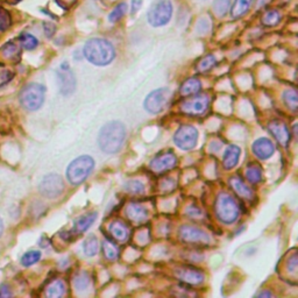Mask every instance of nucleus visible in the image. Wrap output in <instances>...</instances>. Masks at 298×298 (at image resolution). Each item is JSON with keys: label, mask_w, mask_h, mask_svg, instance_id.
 <instances>
[{"label": "nucleus", "mask_w": 298, "mask_h": 298, "mask_svg": "<svg viewBox=\"0 0 298 298\" xmlns=\"http://www.w3.org/2000/svg\"><path fill=\"white\" fill-rule=\"evenodd\" d=\"M108 232L112 235V238L118 242H125L129 237V228L126 224L119 220L111 223L108 226Z\"/></svg>", "instance_id": "19"}, {"label": "nucleus", "mask_w": 298, "mask_h": 298, "mask_svg": "<svg viewBox=\"0 0 298 298\" xmlns=\"http://www.w3.org/2000/svg\"><path fill=\"white\" fill-rule=\"evenodd\" d=\"M19 40H20L21 45L26 50H33L39 46V40L30 33H23L19 37Z\"/></svg>", "instance_id": "29"}, {"label": "nucleus", "mask_w": 298, "mask_h": 298, "mask_svg": "<svg viewBox=\"0 0 298 298\" xmlns=\"http://www.w3.org/2000/svg\"><path fill=\"white\" fill-rule=\"evenodd\" d=\"M46 97V88L41 84L30 83L21 90L20 104L28 111H36L42 106Z\"/></svg>", "instance_id": "5"}, {"label": "nucleus", "mask_w": 298, "mask_h": 298, "mask_svg": "<svg viewBox=\"0 0 298 298\" xmlns=\"http://www.w3.org/2000/svg\"><path fill=\"white\" fill-rule=\"evenodd\" d=\"M101 250L104 253V256L108 261H114L119 256V249H118L117 245L111 240H104L101 244Z\"/></svg>", "instance_id": "25"}, {"label": "nucleus", "mask_w": 298, "mask_h": 298, "mask_svg": "<svg viewBox=\"0 0 298 298\" xmlns=\"http://www.w3.org/2000/svg\"><path fill=\"white\" fill-rule=\"evenodd\" d=\"M283 101L287 105L289 110H291L296 113L298 107V100H297V93L295 90H287L283 93Z\"/></svg>", "instance_id": "28"}, {"label": "nucleus", "mask_w": 298, "mask_h": 298, "mask_svg": "<svg viewBox=\"0 0 298 298\" xmlns=\"http://www.w3.org/2000/svg\"><path fill=\"white\" fill-rule=\"evenodd\" d=\"M288 268L291 273H295L297 270V255H296V254H294L293 257H291V259H289Z\"/></svg>", "instance_id": "39"}, {"label": "nucleus", "mask_w": 298, "mask_h": 298, "mask_svg": "<svg viewBox=\"0 0 298 298\" xmlns=\"http://www.w3.org/2000/svg\"><path fill=\"white\" fill-rule=\"evenodd\" d=\"M216 62H217V60L213 55L205 56L204 58H201V61L199 62V63H198L197 70L199 71V73H206V71L212 69V68L214 67V64H216Z\"/></svg>", "instance_id": "34"}, {"label": "nucleus", "mask_w": 298, "mask_h": 298, "mask_svg": "<svg viewBox=\"0 0 298 298\" xmlns=\"http://www.w3.org/2000/svg\"><path fill=\"white\" fill-rule=\"evenodd\" d=\"M1 51H4V55L6 57H12V56H15V54H18L17 47L13 43H7V45L4 46V48L1 49Z\"/></svg>", "instance_id": "38"}, {"label": "nucleus", "mask_w": 298, "mask_h": 298, "mask_svg": "<svg viewBox=\"0 0 298 298\" xmlns=\"http://www.w3.org/2000/svg\"><path fill=\"white\" fill-rule=\"evenodd\" d=\"M186 212L189 213V216H190V217H200L201 216V211L199 209H198V207H196V206L188 207Z\"/></svg>", "instance_id": "41"}, {"label": "nucleus", "mask_w": 298, "mask_h": 298, "mask_svg": "<svg viewBox=\"0 0 298 298\" xmlns=\"http://www.w3.org/2000/svg\"><path fill=\"white\" fill-rule=\"evenodd\" d=\"M279 19H281V15H279L277 11H268L265 15H263L262 24L265 25V26L272 27L279 23Z\"/></svg>", "instance_id": "35"}, {"label": "nucleus", "mask_w": 298, "mask_h": 298, "mask_svg": "<svg viewBox=\"0 0 298 298\" xmlns=\"http://www.w3.org/2000/svg\"><path fill=\"white\" fill-rule=\"evenodd\" d=\"M269 133L274 138L277 140L278 144L282 146H288L291 139V133L290 129L288 128V126L285 125L283 121L281 120H273L272 123L268 125Z\"/></svg>", "instance_id": "15"}, {"label": "nucleus", "mask_w": 298, "mask_h": 298, "mask_svg": "<svg viewBox=\"0 0 298 298\" xmlns=\"http://www.w3.org/2000/svg\"><path fill=\"white\" fill-rule=\"evenodd\" d=\"M246 178L250 184H256L262 179V170L259 166L248 167L246 170Z\"/></svg>", "instance_id": "31"}, {"label": "nucleus", "mask_w": 298, "mask_h": 298, "mask_svg": "<svg viewBox=\"0 0 298 298\" xmlns=\"http://www.w3.org/2000/svg\"><path fill=\"white\" fill-rule=\"evenodd\" d=\"M40 259H41V251L29 250L21 257V265L25 267H30L39 262Z\"/></svg>", "instance_id": "33"}, {"label": "nucleus", "mask_w": 298, "mask_h": 298, "mask_svg": "<svg viewBox=\"0 0 298 298\" xmlns=\"http://www.w3.org/2000/svg\"><path fill=\"white\" fill-rule=\"evenodd\" d=\"M97 217H98L97 212H91L85 214V216L79 217V218L74 224V232H76L77 234L86 232L90 227H91L92 224L97 220Z\"/></svg>", "instance_id": "20"}, {"label": "nucleus", "mask_w": 298, "mask_h": 298, "mask_svg": "<svg viewBox=\"0 0 298 298\" xmlns=\"http://www.w3.org/2000/svg\"><path fill=\"white\" fill-rule=\"evenodd\" d=\"M126 127L121 121L114 120L105 124L99 130V148L106 154L119 153L125 144Z\"/></svg>", "instance_id": "1"}, {"label": "nucleus", "mask_w": 298, "mask_h": 298, "mask_svg": "<svg viewBox=\"0 0 298 298\" xmlns=\"http://www.w3.org/2000/svg\"><path fill=\"white\" fill-rule=\"evenodd\" d=\"M9 25H11L9 15L4 11H0V32H5V30H7Z\"/></svg>", "instance_id": "37"}, {"label": "nucleus", "mask_w": 298, "mask_h": 298, "mask_svg": "<svg viewBox=\"0 0 298 298\" xmlns=\"http://www.w3.org/2000/svg\"><path fill=\"white\" fill-rule=\"evenodd\" d=\"M229 6H231V0H214L213 2L214 12L220 17L227 13Z\"/></svg>", "instance_id": "36"}, {"label": "nucleus", "mask_w": 298, "mask_h": 298, "mask_svg": "<svg viewBox=\"0 0 298 298\" xmlns=\"http://www.w3.org/2000/svg\"><path fill=\"white\" fill-rule=\"evenodd\" d=\"M65 293V285L61 279H56V281L51 282L46 289V295L50 298H58L62 297Z\"/></svg>", "instance_id": "24"}, {"label": "nucleus", "mask_w": 298, "mask_h": 298, "mask_svg": "<svg viewBox=\"0 0 298 298\" xmlns=\"http://www.w3.org/2000/svg\"><path fill=\"white\" fill-rule=\"evenodd\" d=\"M173 4L170 0H155L148 11V23L153 27H161L170 21Z\"/></svg>", "instance_id": "6"}, {"label": "nucleus", "mask_w": 298, "mask_h": 298, "mask_svg": "<svg viewBox=\"0 0 298 298\" xmlns=\"http://www.w3.org/2000/svg\"><path fill=\"white\" fill-rule=\"evenodd\" d=\"M126 216L130 222L141 224L146 222L149 217V211L144 205L138 203H130L126 207Z\"/></svg>", "instance_id": "17"}, {"label": "nucleus", "mask_w": 298, "mask_h": 298, "mask_svg": "<svg viewBox=\"0 0 298 298\" xmlns=\"http://www.w3.org/2000/svg\"><path fill=\"white\" fill-rule=\"evenodd\" d=\"M124 189L132 195H144L145 194V185L144 183L139 179H129L125 183Z\"/></svg>", "instance_id": "27"}, {"label": "nucleus", "mask_w": 298, "mask_h": 298, "mask_svg": "<svg viewBox=\"0 0 298 298\" xmlns=\"http://www.w3.org/2000/svg\"><path fill=\"white\" fill-rule=\"evenodd\" d=\"M57 79L62 95L67 96V97L73 95L76 90V78H74V74L70 69L69 63L64 62L61 64L60 69L57 71Z\"/></svg>", "instance_id": "11"}, {"label": "nucleus", "mask_w": 298, "mask_h": 298, "mask_svg": "<svg viewBox=\"0 0 298 298\" xmlns=\"http://www.w3.org/2000/svg\"><path fill=\"white\" fill-rule=\"evenodd\" d=\"M55 26L54 25L49 24V23H45V33L47 36H52V34L55 33Z\"/></svg>", "instance_id": "42"}, {"label": "nucleus", "mask_w": 298, "mask_h": 298, "mask_svg": "<svg viewBox=\"0 0 298 298\" xmlns=\"http://www.w3.org/2000/svg\"><path fill=\"white\" fill-rule=\"evenodd\" d=\"M251 150H253L254 155L260 160H267L273 154L275 153V146L273 144L272 140L267 138H260L254 141L251 145Z\"/></svg>", "instance_id": "16"}, {"label": "nucleus", "mask_w": 298, "mask_h": 298, "mask_svg": "<svg viewBox=\"0 0 298 298\" xmlns=\"http://www.w3.org/2000/svg\"><path fill=\"white\" fill-rule=\"evenodd\" d=\"M39 190L47 198H57L64 191V181L57 174H48L42 178Z\"/></svg>", "instance_id": "9"}, {"label": "nucleus", "mask_w": 298, "mask_h": 298, "mask_svg": "<svg viewBox=\"0 0 298 298\" xmlns=\"http://www.w3.org/2000/svg\"><path fill=\"white\" fill-rule=\"evenodd\" d=\"M210 106V99L206 95H200V93H196V95L190 96V98L186 99L182 102L181 110L183 113L188 114V116H201Z\"/></svg>", "instance_id": "10"}, {"label": "nucleus", "mask_w": 298, "mask_h": 298, "mask_svg": "<svg viewBox=\"0 0 298 298\" xmlns=\"http://www.w3.org/2000/svg\"><path fill=\"white\" fill-rule=\"evenodd\" d=\"M214 212L220 223L231 225L235 223L240 216V207L238 201L226 192H220L217 196L216 203H214Z\"/></svg>", "instance_id": "3"}, {"label": "nucleus", "mask_w": 298, "mask_h": 298, "mask_svg": "<svg viewBox=\"0 0 298 298\" xmlns=\"http://www.w3.org/2000/svg\"><path fill=\"white\" fill-rule=\"evenodd\" d=\"M12 296V293L9 291V287L7 284L0 285V297H9Z\"/></svg>", "instance_id": "40"}, {"label": "nucleus", "mask_w": 298, "mask_h": 298, "mask_svg": "<svg viewBox=\"0 0 298 298\" xmlns=\"http://www.w3.org/2000/svg\"><path fill=\"white\" fill-rule=\"evenodd\" d=\"M170 98V90L167 88L157 89L151 91L146 97L144 106L145 110L150 114H158L166 108Z\"/></svg>", "instance_id": "7"}, {"label": "nucleus", "mask_w": 298, "mask_h": 298, "mask_svg": "<svg viewBox=\"0 0 298 298\" xmlns=\"http://www.w3.org/2000/svg\"><path fill=\"white\" fill-rule=\"evenodd\" d=\"M259 296L260 297H272L273 294L270 293V291H263V293H261Z\"/></svg>", "instance_id": "44"}, {"label": "nucleus", "mask_w": 298, "mask_h": 298, "mask_svg": "<svg viewBox=\"0 0 298 298\" xmlns=\"http://www.w3.org/2000/svg\"><path fill=\"white\" fill-rule=\"evenodd\" d=\"M127 9H128V6H127L126 2H120V4H118L116 7H114L113 11L111 12L110 15H108V21H110V23H117V21H119L120 19L127 13Z\"/></svg>", "instance_id": "32"}, {"label": "nucleus", "mask_w": 298, "mask_h": 298, "mask_svg": "<svg viewBox=\"0 0 298 298\" xmlns=\"http://www.w3.org/2000/svg\"><path fill=\"white\" fill-rule=\"evenodd\" d=\"M198 141V130L191 125H183L174 134V142L182 150H191Z\"/></svg>", "instance_id": "8"}, {"label": "nucleus", "mask_w": 298, "mask_h": 298, "mask_svg": "<svg viewBox=\"0 0 298 298\" xmlns=\"http://www.w3.org/2000/svg\"><path fill=\"white\" fill-rule=\"evenodd\" d=\"M83 52L90 63L97 67H105L112 63L116 57V49L105 39H91L84 45Z\"/></svg>", "instance_id": "2"}, {"label": "nucleus", "mask_w": 298, "mask_h": 298, "mask_svg": "<svg viewBox=\"0 0 298 298\" xmlns=\"http://www.w3.org/2000/svg\"><path fill=\"white\" fill-rule=\"evenodd\" d=\"M2 232H4V223H2L1 218H0V237L2 235Z\"/></svg>", "instance_id": "45"}, {"label": "nucleus", "mask_w": 298, "mask_h": 298, "mask_svg": "<svg viewBox=\"0 0 298 298\" xmlns=\"http://www.w3.org/2000/svg\"><path fill=\"white\" fill-rule=\"evenodd\" d=\"M177 277L181 279L182 282H184L186 284L190 285H198L204 282V273L199 269H196L194 267H182L176 270Z\"/></svg>", "instance_id": "14"}, {"label": "nucleus", "mask_w": 298, "mask_h": 298, "mask_svg": "<svg viewBox=\"0 0 298 298\" xmlns=\"http://www.w3.org/2000/svg\"><path fill=\"white\" fill-rule=\"evenodd\" d=\"M229 183H231L233 190L237 192L240 197L245 198V199H251V198H253V190H251L246 183L242 181L240 177L238 176L233 177V178H231V181H229Z\"/></svg>", "instance_id": "21"}, {"label": "nucleus", "mask_w": 298, "mask_h": 298, "mask_svg": "<svg viewBox=\"0 0 298 298\" xmlns=\"http://www.w3.org/2000/svg\"><path fill=\"white\" fill-rule=\"evenodd\" d=\"M142 6V0H132V13H136Z\"/></svg>", "instance_id": "43"}, {"label": "nucleus", "mask_w": 298, "mask_h": 298, "mask_svg": "<svg viewBox=\"0 0 298 298\" xmlns=\"http://www.w3.org/2000/svg\"><path fill=\"white\" fill-rule=\"evenodd\" d=\"M179 238L186 244H209L210 237L199 227L191 225H183L179 228Z\"/></svg>", "instance_id": "12"}, {"label": "nucleus", "mask_w": 298, "mask_h": 298, "mask_svg": "<svg viewBox=\"0 0 298 298\" xmlns=\"http://www.w3.org/2000/svg\"><path fill=\"white\" fill-rule=\"evenodd\" d=\"M201 89V82L196 77H191V78L186 79L184 83L181 85L179 89V93L184 97H190L192 95H196L200 91Z\"/></svg>", "instance_id": "22"}, {"label": "nucleus", "mask_w": 298, "mask_h": 298, "mask_svg": "<svg viewBox=\"0 0 298 298\" xmlns=\"http://www.w3.org/2000/svg\"><path fill=\"white\" fill-rule=\"evenodd\" d=\"M74 288L78 291H84L90 287V276L86 272H82L79 274L76 275V277L74 279Z\"/></svg>", "instance_id": "30"}, {"label": "nucleus", "mask_w": 298, "mask_h": 298, "mask_svg": "<svg viewBox=\"0 0 298 298\" xmlns=\"http://www.w3.org/2000/svg\"><path fill=\"white\" fill-rule=\"evenodd\" d=\"M240 154H241L240 147H238V146L235 145L228 146L227 149L225 150V153H224V157H223L224 168H225L226 170L233 169V168L237 166L239 162Z\"/></svg>", "instance_id": "18"}, {"label": "nucleus", "mask_w": 298, "mask_h": 298, "mask_svg": "<svg viewBox=\"0 0 298 298\" xmlns=\"http://www.w3.org/2000/svg\"><path fill=\"white\" fill-rule=\"evenodd\" d=\"M83 249L86 256H95L99 249V241L97 237L91 235V237L86 238L83 242Z\"/></svg>", "instance_id": "26"}, {"label": "nucleus", "mask_w": 298, "mask_h": 298, "mask_svg": "<svg viewBox=\"0 0 298 298\" xmlns=\"http://www.w3.org/2000/svg\"><path fill=\"white\" fill-rule=\"evenodd\" d=\"M251 0H235L234 5L231 9V14L234 19H239L244 17L247 13L250 7Z\"/></svg>", "instance_id": "23"}, {"label": "nucleus", "mask_w": 298, "mask_h": 298, "mask_svg": "<svg viewBox=\"0 0 298 298\" xmlns=\"http://www.w3.org/2000/svg\"><path fill=\"white\" fill-rule=\"evenodd\" d=\"M95 168V160L90 155H82L74 158L67 169V178L73 185H78L91 175Z\"/></svg>", "instance_id": "4"}, {"label": "nucleus", "mask_w": 298, "mask_h": 298, "mask_svg": "<svg viewBox=\"0 0 298 298\" xmlns=\"http://www.w3.org/2000/svg\"><path fill=\"white\" fill-rule=\"evenodd\" d=\"M177 164V157L174 151L172 150H166L161 151L160 154H157L153 160L150 161L151 170L156 173H163L167 170L173 169Z\"/></svg>", "instance_id": "13"}]
</instances>
